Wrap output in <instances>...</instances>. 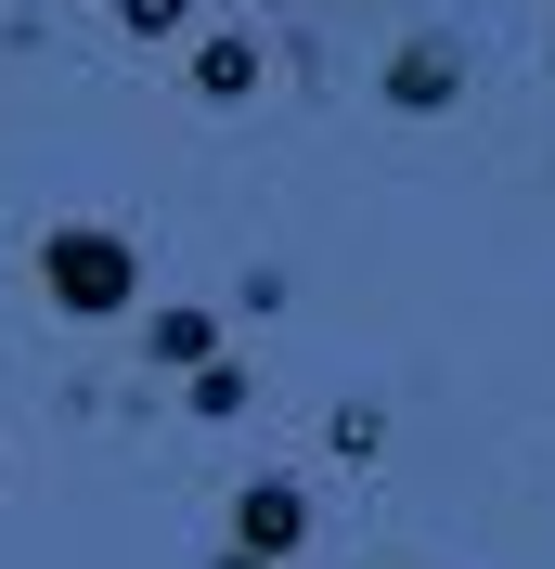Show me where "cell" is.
Wrapping results in <instances>:
<instances>
[{
    "label": "cell",
    "instance_id": "cell-4",
    "mask_svg": "<svg viewBox=\"0 0 555 569\" xmlns=\"http://www.w3.org/2000/svg\"><path fill=\"white\" fill-rule=\"evenodd\" d=\"M142 350L169 362V376H208V362H220V311H155V323H142Z\"/></svg>",
    "mask_w": 555,
    "mask_h": 569
},
{
    "label": "cell",
    "instance_id": "cell-6",
    "mask_svg": "<svg viewBox=\"0 0 555 569\" xmlns=\"http://www.w3.org/2000/svg\"><path fill=\"white\" fill-rule=\"evenodd\" d=\"M117 27H130V39H181V27H194V0H117Z\"/></svg>",
    "mask_w": 555,
    "mask_h": 569
},
{
    "label": "cell",
    "instance_id": "cell-8",
    "mask_svg": "<svg viewBox=\"0 0 555 569\" xmlns=\"http://www.w3.org/2000/svg\"><path fill=\"white\" fill-rule=\"evenodd\" d=\"M208 569H259V557H233V543H220V557H208Z\"/></svg>",
    "mask_w": 555,
    "mask_h": 569
},
{
    "label": "cell",
    "instance_id": "cell-5",
    "mask_svg": "<svg viewBox=\"0 0 555 569\" xmlns=\"http://www.w3.org/2000/svg\"><path fill=\"white\" fill-rule=\"evenodd\" d=\"M194 91L208 104H245L259 91V39H194Z\"/></svg>",
    "mask_w": 555,
    "mask_h": 569
},
{
    "label": "cell",
    "instance_id": "cell-7",
    "mask_svg": "<svg viewBox=\"0 0 555 569\" xmlns=\"http://www.w3.org/2000/svg\"><path fill=\"white\" fill-rule=\"evenodd\" d=\"M194 389V415H245V362H208V376H181Z\"/></svg>",
    "mask_w": 555,
    "mask_h": 569
},
{
    "label": "cell",
    "instance_id": "cell-3",
    "mask_svg": "<svg viewBox=\"0 0 555 569\" xmlns=\"http://www.w3.org/2000/svg\"><path fill=\"white\" fill-rule=\"evenodd\" d=\"M452 91H465V52H452V39H401V52H387V104L401 117H440Z\"/></svg>",
    "mask_w": 555,
    "mask_h": 569
},
{
    "label": "cell",
    "instance_id": "cell-1",
    "mask_svg": "<svg viewBox=\"0 0 555 569\" xmlns=\"http://www.w3.org/2000/svg\"><path fill=\"white\" fill-rule=\"evenodd\" d=\"M39 298L65 323H117L142 298V247L117 220H52V233H39Z\"/></svg>",
    "mask_w": 555,
    "mask_h": 569
},
{
    "label": "cell",
    "instance_id": "cell-2",
    "mask_svg": "<svg viewBox=\"0 0 555 569\" xmlns=\"http://www.w3.org/2000/svg\"><path fill=\"white\" fill-rule=\"evenodd\" d=\"M297 543H311V492H297V479H245V492H233V557L284 569Z\"/></svg>",
    "mask_w": 555,
    "mask_h": 569
}]
</instances>
